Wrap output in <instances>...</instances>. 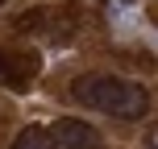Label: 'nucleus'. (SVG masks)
<instances>
[{
  "mask_svg": "<svg viewBox=\"0 0 158 149\" xmlns=\"http://www.w3.org/2000/svg\"><path fill=\"white\" fill-rule=\"evenodd\" d=\"M71 91L79 104H87L96 112H108V116H121V120H142L146 108H150L146 87L125 83V79H108V75H83V79H75Z\"/></svg>",
  "mask_w": 158,
  "mask_h": 149,
  "instance_id": "1",
  "label": "nucleus"
},
{
  "mask_svg": "<svg viewBox=\"0 0 158 149\" xmlns=\"http://www.w3.org/2000/svg\"><path fill=\"white\" fill-rule=\"evenodd\" d=\"M33 71H38V54H29V50H0V83L4 87L25 91Z\"/></svg>",
  "mask_w": 158,
  "mask_h": 149,
  "instance_id": "2",
  "label": "nucleus"
},
{
  "mask_svg": "<svg viewBox=\"0 0 158 149\" xmlns=\"http://www.w3.org/2000/svg\"><path fill=\"white\" fill-rule=\"evenodd\" d=\"M54 141L67 149H100V133H96L87 120H58L54 124Z\"/></svg>",
  "mask_w": 158,
  "mask_h": 149,
  "instance_id": "3",
  "label": "nucleus"
},
{
  "mask_svg": "<svg viewBox=\"0 0 158 149\" xmlns=\"http://www.w3.org/2000/svg\"><path fill=\"white\" fill-rule=\"evenodd\" d=\"M13 149H54V137L42 133V128H25V133L17 137V145H13Z\"/></svg>",
  "mask_w": 158,
  "mask_h": 149,
  "instance_id": "4",
  "label": "nucleus"
},
{
  "mask_svg": "<svg viewBox=\"0 0 158 149\" xmlns=\"http://www.w3.org/2000/svg\"><path fill=\"white\" fill-rule=\"evenodd\" d=\"M0 4H4V0H0Z\"/></svg>",
  "mask_w": 158,
  "mask_h": 149,
  "instance_id": "5",
  "label": "nucleus"
}]
</instances>
